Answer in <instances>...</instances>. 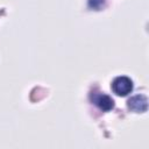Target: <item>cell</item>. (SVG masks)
Segmentation results:
<instances>
[{
    "label": "cell",
    "instance_id": "cell-1",
    "mask_svg": "<svg viewBox=\"0 0 149 149\" xmlns=\"http://www.w3.org/2000/svg\"><path fill=\"white\" fill-rule=\"evenodd\" d=\"M111 87L118 95H126L132 91L133 81L127 76H118L112 80Z\"/></svg>",
    "mask_w": 149,
    "mask_h": 149
},
{
    "label": "cell",
    "instance_id": "cell-2",
    "mask_svg": "<svg viewBox=\"0 0 149 149\" xmlns=\"http://www.w3.org/2000/svg\"><path fill=\"white\" fill-rule=\"evenodd\" d=\"M91 99L94 101V104L99 108H101L104 111H108V109H111L113 107V102L114 101L107 94H104V93H94V94L91 95Z\"/></svg>",
    "mask_w": 149,
    "mask_h": 149
},
{
    "label": "cell",
    "instance_id": "cell-3",
    "mask_svg": "<svg viewBox=\"0 0 149 149\" xmlns=\"http://www.w3.org/2000/svg\"><path fill=\"white\" fill-rule=\"evenodd\" d=\"M128 107L135 112H144L147 109V97L143 94H137L128 100Z\"/></svg>",
    "mask_w": 149,
    "mask_h": 149
}]
</instances>
